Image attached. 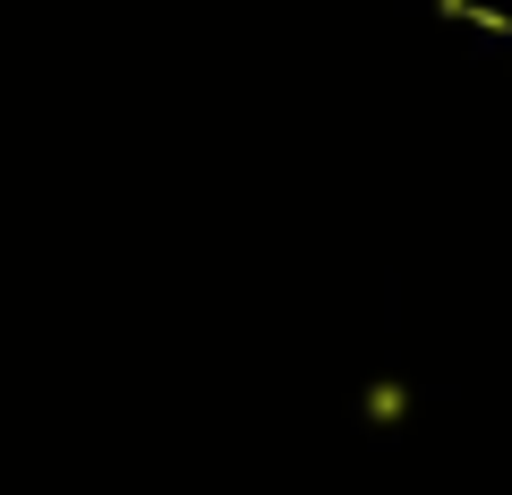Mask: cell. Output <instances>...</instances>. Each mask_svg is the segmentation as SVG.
Segmentation results:
<instances>
[{
  "label": "cell",
  "mask_w": 512,
  "mask_h": 495,
  "mask_svg": "<svg viewBox=\"0 0 512 495\" xmlns=\"http://www.w3.org/2000/svg\"><path fill=\"white\" fill-rule=\"evenodd\" d=\"M359 419L367 427H402L410 419V385H402V376H376V385L359 393Z\"/></svg>",
  "instance_id": "obj_1"
}]
</instances>
